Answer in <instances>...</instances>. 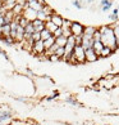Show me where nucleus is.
<instances>
[{"label": "nucleus", "instance_id": "nucleus-14", "mask_svg": "<svg viewBox=\"0 0 119 125\" xmlns=\"http://www.w3.org/2000/svg\"><path fill=\"white\" fill-rule=\"evenodd\" d=\"M55 44V38H50V39H48V40H45L44 41V45H45V50H49L50 48L53 47V45Z\"/></svg>", "mask_w": 119, "mask_h": 125}, {"label": "nucleus", "instance_id": "nucleus-7", "mask_svg": "<svg viewBox=\"0 0 119 125\" xmlns=\"http://www.w3.org/2000/svg\"><path fill=\"white\" fill-rule=\"evenodd\" d=\"M97 29H95V27H87V29H85L83 31V38L86 39H94V35Z\"/></svg>", "mask_w": 119, "mask_h": 125}, {"label": "nucleus", "instance_id": "nucleus-1", "mask_svg": "<svg viewBox=\"0 0 119 125\" xmlns=\"http://www.w3.org/2000/svg\"><path fill=\"white\" fill-rule=\"evenodd\" d=\"M99 31H100V34H101V43L104 44V47L110 48L114 52V50L118 48V44H117L115 36H114L113 29L109 26H104L101 29H99Z\"/></svg>", "mask_w": 119, "mask_h": 125}, {"label": "nucleus", "instance_id": "nucleus-24", "mask_svg": "<svg viewBox=\"0 0 119 125\" xmlns=\"http://www.w3.org/2000/svg\"><path fill=\"white\" fill-rule=\"evenodd\" d=\"M100 4H101V7H105V5H113L110 0H101V3H100Z\"/></svg>", "mask_w": 119, "mask_h": 125}, {"label": "nucleus", "instance_id": "nucleus-28", "mask_svg": "<svg viewBox=\"0 0 119 125\" xmlns=\"http://www.w3.org/2000/svg\"><path fill=\"white\" fill-rule=\"evenodd\" d=\"M3 36V31H1V27H0V38Z\"/></svg>", "mask_w": 119, "mask_h": 125}, {"label": "nucleus", "instance_id": "nucleus-3", "mask_svg": "<svg viewBox=\"0 0 119 125\" xmlns=\"http://www.w3.org/2000/svg\"><path fill=\"white\" fill-rule=\"evenodd\" d=\"M83 31H85V27L82 26L78 22H72V26H71V32L73 36L78 38V36H83Z\"/></svg>", "mask_w": 119, "mask_h": 125}, {"label": "nucleus", "instance_id": "nucleus-21", "mask_svg": "<svg viewBox=\"0 0 119 125\" xmlns=\"http://www.w3.org/2000/svg\"><path fill=\"white\" fill-rule=\"evenodd\" d=\"M53 36H54L55 39H58V38H60V36H63V29H62V27H58L56 31L53 34Z\"/></svg>", "mask_w": 119, "mask_h": 125}, {"label": "nucleus", "instance_id": "nucleus-12", "mask_svg": "<svg viewBox=\"0 0 119 125\" xmlns=\"http://www.w3.org/2000/svg\"><path fill=\"white\" fill-rule=\"evenodd\" d=\"M10 112H8V111H4V112L0 114V125L4 124V123H7L9 119H10Z\"/></svg>", "mask_w": 119, "mask_h": 125}, {"label": "nucleus", "instance_id": "nucleus-23", "mask_svg": "<svg viewBox=\"0 0 119 125\" xmlns=\"http://www.w3.org/2000/svg\"><path fill=\"white\" fill-rule=\"evenodd\" d=\"M118 9H115V10H114L113 12V14H110V16H109V20H111V21H115L117 20V18H118Z\"/></svg>", "mask_w": 119, "mask_h": 125}, {"label": "nucleus", "instance_id": "nucleus-10", "mask_svg": "<svg viewBox=\"0 0 119 125\" xmlns=\"http://www.w3.org/2000/svg\"><path fill=\"white\" fill-rule=\"evenodd\" d=\"M67 43H68V38H65V36H60V38L55 39V44H58V47L60 48H65Z\"/></svg>", "mask_w": 119, "mask_h": 125}, {"label": "nucleus", "instance_id": "nucleus-22", "mask_svg": "<svg viewBox=\"0 0 119 125\" xmlns=\"http://www.w3.org/2000/svg\"><path fill=\"white\" fill-rule=\"evenodd\" d=\"M30 40H32L33 43H36V41H40V40H41V34H40V32H35Z\"/></svg>", "mask_w": 119, "mask_h": 125}, {"label": "nucleus", "instance_id": "nucleus-27", "mask_svg": "<svg viewBox=\"0 0 119 125\" xmlns=\"http://www.w3.org/2000/svg\"><path fill=\"white\" fill-rule=\"evenodd\" d=\"M101 8H103L104 12H106V10H109V9L111 8V5H105V7H101Z\"/></svg>", "mask_w": 119, "mask_h": 125}, {"label": "nucleus", "instance_id": "nucleus-15", "mask_svg": "<svg viewBox=\"0 0 119 125\" xmlns=\"http://www.w3.org/2000/svg\"><path fill=\"white\" fill-rule=\"evenodd\" d=\"M1 31H3V38H8V36H10V25H4L1 27Z\"/></svg>", "mask_w": 119, "mask_h": 125}, {"label": "nucleus", "instance_id": "nucleus-5", "mask_svg": "<svg viewBox=\"0 0 119 125\" xmlns=\"http://www.w3.org/2000/svg\"><path fill=\"white\" fill-rule=\"evenodd\" d=\"M33 52L37 53V54H42L45 53L46 50H45V45H44V41L40 40V41H36L33 44Z\"/></svg>", "mask_w": 119, "mask_h": 125}, {"label": "nucleus", "instance_id": "nucleus-20", "mask_svg": "<svg viewBox=\"0 0 119 125\" xmlns=\"http://www.w3.org/2000/svg\"><path fill=\"white\" fill-rule=\"evenodd\" d=\"M54 54H56V55H58L59 58H64V55H65V49L59 47V48L56 49V52L54 53Z\"/></svg>", "mask_w": 119, "mask_h": 125}, {"label": "nucleus", "instance_id": "nucleus-18", "mask_svg": "<svg viewBox=\"0 0 119 125\" xmlns=\"http://www.w3.org/2000/svg\"><path fill=\"white\" fill-rule=\"evenodd\" d=\"M23 5H21V4H16L14 7H13V13H14L16 16H21V13L23 12Z\"/></svg>", "mask_w": 119, "mask_h": 125}, {"label": "nucleus", "instance_id": "nucleus-9", "mask_svg": "<svg viewBox=\"0 0 119 125\" xmlns=\"http://www.w3.org/2000/svg\"><path fill=\"white\" fill-rule=\"evenodd\" d=\"M94 43H95L94 39H86V38H83V39H82V44L81 45H82V48L86 50V49L94 48Z\"/></svg>", "mask_w": 119, "mask_h": 125}, {"label": "nucleus", "instance_id": "nucleus-11", "mask_svg": "<svg viewBox=\"0 0 119 125\" xmlns=\"http://www.w3.org/2000/svg\"><path fill=\"white\" fill-rule=\"evenodd\" d=\"M104 49V44L101 43V41H95L94 43V50L96 52V54L100 57V53H101V50Z\"/></svg>", "mask_w": 119, "mask_h": 125}, {"label": "nucleus", "instance_id": "nucleus-4", "mask_svg": "<svg viewBox=\"0 0 119 125\" xmlns=\"http://www.w3.org/2000/svg\"><path fill=\"white\" fill-rule=\"evenodd\" d=\"M85 55H86V62H96L100 58L99 55L96 54V52L94 50V48L86 49L85 50Z\"/></svg>", "mask_w": 119, "mask_h": 125}, {"label": "nucleus", "instance_id": "nucleus-6", "mask_svg": "<svg viewBox=\"0 0 119 125\" xmlns=\"http://www.w3.org/2000/svg\"><path fill=\"white\" fill-rule=\"evenodd\" d=\"M50 21H51L55 26H58V27H62V26H63V22H64L63 18H62L60 16L55 14V13H53V14L50 16Z\"/></svg>", "mask_w": 119, "mask_h": 125}, {"label": "nucleus", "instance_id": "nucleus-26", "mask_svg": "<svg viewBox=\"0 0 119 125\" xmlns=\"http://www.w3.org/2000/svg\"><path fill=\"white\" fill-rule=\"evenodd\" d=\"M73 4H74V7H78V8H82V4H81V1H79V0H76V1L73 3Z\"/></svg>", "mask_w": 119, "mask_h": 125}, {"label": "nucleus", "instance_id": "nucleus-17", "mask_svg": "<svg viewBox=\"0 0 119 125\" xmlns=\"http://www.w3.org/2000/svg\"><path fill=\"white\" fill-rule=\"evenodd\" d=\"M111 29H113V32H114V36H115L117 44H118V47H119V22H118L117 25L111 26Z\"/></svg>", "mask_w": 119, "mask_h": 125}, {"label": "nucleus", "instance_id": "nucleus-25", "mask_svg": "<svg viewBox=\"0 0 119 125\" xmlns=\"http://www.w3.org/2000/svg\"><path fill=\"white\" fill-rule=\"evenodd\" d=\"M49 58L51 59V61H59V57L56 54H51V55H49Z\"/></svg>", "mask_w": 119, "mask_h": 125}, {"label": "nucleus", "instance_id": "nucleus-13", "mask_svg": "<svg viewBox=\"0 0 119 125\" xmlns=\"http://www.w3.org/2000/svg\"><path fill=\"white\" fill-rule=\"evenodd\" d=\"M45 29H46L48 31H50L51 34H54V32L56 31L58 26H55V25H54L51 21H48V22H45Z\"/></svg>", "mask_w": 119, "mask_h": 125}, {"label": "nucleus", "instance_id": "nucleus-19", "mask_svg": "<svg viewBox=\"0 0 119 125\" xmlns=\"http://www.w3.org/2000/svg\"><path fill=\"white\" fill-rule=\"evenodd\" d=\"M113 53V50L108 47H104V49L101 50V53H100V57H109Z\"/></svg>", "mask_w": 119, "mask_h": 125}, {"label": "nucleus", "instance_id": "nucleus-2", "mask_svg": "<svg viewBox=\"0 0 119 125\" xmlns=\"http://www.w3.org/2000/svg\"><path fill=\"white\" fill-rule=\"evenodd\" d=\"M69 62H72V63H85L86 62L85 49L82 48V45H76Z\"/></svg>", "mask_w": 119, "mask_h": 125}, {"label": "nucleus", "instance_id": "nucleus-8", "mask_svg": "<svg viewBox=\"0 0 119 125\" xmlns=\"http://www.w3.org/2000/svg\"><path fill=\"white\" fill-rule=\"evenodd\" d=\"M32 25H33L36 32H41V31L45 30V22L40 21V20H35L33 22H32Z\"/></svg>", "mask_w": 119, "mask_h": 125}, {"label": "nucleus", "instance_id": "nucleus-16", "mask_svg": "<svg viewBox=\"0 0 119 125\" xmlns=\"http://www.w3.org/2000/svg\"><path fill=\"white\" fill-rule=\"evenodd\" d=\"M40 34H41V40H42V41L48 40V39H50V38H53V34H51L50 31H48L46 29H45L44 31H41Z\"/></svg>", "mask_w": 119, "mask_h": 125}]
</instances>
